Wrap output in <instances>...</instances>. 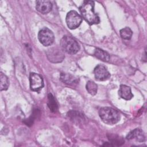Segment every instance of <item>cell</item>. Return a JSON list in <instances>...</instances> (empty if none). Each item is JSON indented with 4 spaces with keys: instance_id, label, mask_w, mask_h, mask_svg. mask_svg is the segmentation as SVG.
<instances>
[{
    "instance_id": "1",
    "label": "cell",
    "mask_w": 147,
    "mask_h": 147,
    "mask_svg": "<svg viewBox=\"0 0 147 147\" xmlns=\"http://www.w3.org/2000/svg\"><path fill=\"white\" fill-rule=\"evenodd\" d=\"M95 3L92 1H84L79 9L82 17L90 25L98 24L100 22L98 15L94 11Z\"/></svg>"
},
{
    "instance_id": "2",
    "label": "cell",
    "mask_w": 147,
    "mask_h": 147,
    "mask_svg": "<svg viewBox=\"0 0 147 147\" xmlns=\"http://www.w3.org/2000/svg\"><path fill=\"white\" fill-rule=\"evenodd\" d=\"M99 115L103 122L108 125H114L120 119L119 112L110 107L100 108L99 110Z\"/></svg>"
},
{
    "instance_id": "3",
    "label": "cell",
    "mask_w": 147,
    "mask_h": 147,
    "mask_svg": "<svg viewBox=\"0 0 147 147\" xmlns=\"http://www.w3.org/2000/svg\"><path fill=\"white\" fill-rule=\"evenodd\" d=\"M60 45L63 51L71 55L76 53L80 49L78 42L72 37L64 36L61 40Z\"/></svg>"
},
{
    "instance_id": "4",
    "label": "cell",
    "mask_w": 147,
    "mask_h": 147,
    "mask_svg": "<svg viewBox=\"0 0 147 147\" xmlns=\"http://www.w3.org/2000/svg\"><path fill=\"white\" fill-rule=\"evenodd\" d=\"M38 38L44 46H49L53 44L55 37L52 31L48 28L45 27L39 31Z\"/></svg>"
},
{
    "instance_id": "5",
    "label": "cell",
    "mask_w": 147,
    "mask_h": 147,
    "mask_svg": "<svg viewBox=\"0 0 147 147\" xmlns=\"http://www.w3.org/2000/svg\"><path fill=\"white\" fill-rule=\"evenodd\" d=\"M66 24L70 29L78 28L82 21V17L75 10L69 11L66 16Z\"/></svg>"
},
{
    "instance_id": "6",
    "label": "cell",
    "mask_w": 147,
    "mask_h": 147,
    "mask_svg": "<svg viewBox=\"0 0 147 147\" xmlns=\"http://www.w3.org/2000/svg\"><path fill=\"white\" fill-rule=\"evenodd\" d=\"M30 87L33 91L38 92L44 87V81L42 76L34 72H31L29 76Z\"/></svg>"
},
{
    "instance_id": "7",
    "label": "cell",
    "mask_w": 147,
    "mask_h": 147,
    "mask_svg": "<svg viewBox=\"0 0 147 147\" xmlns=\"http://www.w3.org/2000/svg\"><path fill=\"white\" fill-rule=\"evenodd\" d=\"M47 54L49 60L53 63L61 62L64 58L62 48L60 49L57 47H53L49 49Z\"/></svg>"
},
{
    "instance_id": "8",
    "label": "cell",
    "mask_w": 147,
    "mask_h": 147,
    "mask_svg": "<svg viewBox=\"0 0 147 147\" xmlns=\"http://www.w3.org/2000/svg\"><path fill=\"white\" fill-rule=\"evenodd\" d=\"M95 78L96 80L99 81H103L107 80L111 76L110 72L108 71L107 68L101 64L98 65L94 70Z\"/></svg>"
},
{
    "instance_id": "9",
    "label": "cell",
    "mask_w": 147,
    "mask_h": 147,
    "mask_svg": "<svg viewBox=\"0 0 147 147\" xmlns=\"http://www.w3.org/2000/svg\"><path fill=\"white\" fill-rule=\"evenodd\" d=\"M52 8V4L48 0H40L36 2V9L40 13L47 14L51 11Z\"/></svg>"
},
{
    "instance_id": "10",
    "label": "cell",
    "mask_w": 147,
    "mask_h": 147,
    "mask_svg": "<svg viewBox=\"0 0 147 147\" xmlns=\"http://www.w3.org/2000/svg\"><path fill=\"white\" fill-rule=\"evenodd\" d=\"M126 139L133 140L134 139L138 142H144L145 140V137L143 131L140 129H136L130 131L126 136Z\"/></svg>"
},
{
    "instance_id": "11",
    "label": "cell",
    "mask_w": 147,
    "mask_h": 147,
    "mask_svg": "<svg viewBox=\"0 0 147 147\" xmlns=\"http://www.w3.org/2000/svg\"><path fill=\"white\" fill-rule=\"evenodd\" d=\"M118 94L122 98L125 100H130L133 97V94L131 91L130 87L124 84L120 86Z\"/></svg>"
},
{
    "instance_id": "12",
    "label": "cell",
    "mask_w": 147,
    "mask_h": 147,
    "mask_svg": "<svg viewBox=\"0 0 147 147\" xmlns=\"http://www.w3.org/2000/svg\"><path fill=\"white\" fill-rule=\"evenodd\" d=\"M60 79L64 83L70 85L78 83V79L69 74L61 73L60 75Z\"/></svg>"
},
{
    "instance_id": "13",
    "label": "cell",
    "mask_w": 147,
    "mask_h": 147,
    "mask_svg": "<svg viewBox=\"0 0 147 147\" xmlns=\"http://www.w3.org/2000/svg\"><path fill=\"white\" fill-rule=\"evenodd\" d=\"M47 105H48V106L50 110L52 112L55 113L58 110V106L56 102V100H55L54 96H53V95L51 93L48 94V95Z\"/></svg>"
},
{
    "instance_id": "14",
    "label": "cell",
    "mask_w": 147,
    "mask_h": 147,
    "mask_svg": "<svg viewBox=\"0 0 147 147\" xmlns=\"http://www.w3.org/2000/svg\"><path fill=\"white\" fill-rule=\"evenodd\" d=\"M94 55L99 59L104 61H108L110 60V55L108 53L104 51L103 50L96 48L94 52Z\"/></svg>"
},
{
    "instance_id": "15",
    "label": "cell",
    "mask_w": 147,
    "mask_h": 147,
    "mask_svg": "<svg viewBox=\"0 0 147 147\" xmlns=\"http://www.w3.org/2000/svg\"><path fill=\"white\" fill-rule=\"evenodd\" d=\"M0 79H1V83H0L1 91L7 90L9 86V80L8 78L2 72H1Z\"/></svg>"
},
{
    "instance_id": "16",
    "label": "cell",
    "mask_w": 147,
    "mask_h": 147,
    "mask_svg": "<svg viewBox=\"0 0 147 147\" xmlns=\"http://www.w3.org/2000/svg\"><path fill=\"white\" fill-rule=\"evenodd\" d=\"M86 89L91 95H95L97 92V85L93 81H88L86 84Z\"/></svg>"
},
{
    "instance_id": "17",
    "label": "cell",
    "mask_w": 147,
    "mask_h": 147,
    "mask_svg": "<svg viewBox=\"0 0 147 147\" xmlns=\"http://www.w3.org/2000/svg\"><path fill=\"white\" fill-rule=\"evenodd\" d=\"M133 32L130 28L128 27L124 28L120 30L121 37L124 40H130L132 36Z\"/></svg>"
},
{
    "instance_id": "18",
    "label": "cell",
    "mask_w": 147,
    "mask_h": 147,
    "mask_svg": "<svg viewBox=\"0 0 147 147\" xmlns=\"http://www.w3.org/2000/svg\"><path fill=\"white\" fill-rule=\"evenodd\" d=\"M109 139L111 142V143L114 144L113 145H121L124 142L123 140L117 135H110V137L109 138Z\"/></svg>"
}]
</instances>
